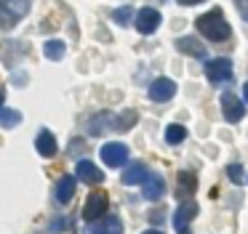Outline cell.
I'll return each mask as SVG.
<instances>
[{
	"instance_id": "obj_9",
	"label": "cell",
	"mask_w": 248,
	"mask_h": 234,
	"mask_svg": "<svg viewBox=\"0 0 248 234\" xmlns=\"http://www.w3.org/2000/svg\"><path fill=\"white\" fill-rule=\"evenodd\" d=\"M75 170H78V178H80L83 184L96 186V184H102V181H104V173H102V170H99L93 162H88V160H80Z\"/></svg>"
},
{
	"instance_id": "obj_19",
	"label": "cell",
	"mask_w": 248,
	"mask_h": 234,
	"mask_svg": "<svg viewBox=\"0 0 248 234\" xmlns=\"http://www.w3.org/2000/svg\"><path fill=\"white\" fill-rule=\"evenodd\" d=\"M136 120H139L136 109H125V112H120V115L115 117V133H125L128 128H134V125H136Z\"/></svg>"
},
{
	"instance_id": "obj_3",
	"label": "cell",
	"mask_w": 248,
	"mask_h": 234,
	"mask_svg": "<svg viewBox=\"0 0 248 234\" xmlns=\"http://www.w3.org/2000/svg\"><path fill=\"white\" fill-rule=\"evenodd\" d=\"M205 77L214 85L227 83L232 77V61L230 58H211V61H205Z\"/></svg>"
},
{
	"instance_id": "obj_5",
	"label": "cell",
	"mask_w": 248,
	"mask_h": 234,
	"mask_svg": "<svg viewBox=\"0 0 248 234\" xmlns=\"http://www.w3.org/2000/svg\"><path fill=\"white\" fill-rule=\"evenodd\" d=\"M221 112H224L227 122H240L243 117H246V104H243L235 93H224L221 96Z\"/></svg>"
},
{
	"instance_id": "obj_18",
	"label": "cell",
	"mask_w": 248,
	"mask_h": 234,
	"mask_svg": "<svg viewBox=\"0 0 248 234\" xmlns=\"http://www.w3.org/2000/svg\"><path fill=\"white\" fill-rule=\"evenodd\" d=\"M56 200L62 202V205H64V202H70L72 200V194H75V178H72V176H62L59 181H56Z\"/></svg>"
},
{
	"instance_id": "obj_12",
	"label": "cell",
	"mask_w": 248,
	"mask_h": 234,
	"mask_svg": "<svg viewBox=\"0 0 248 234\" xmlns=\"http://www.w3.org/2000/svg\"><path fill=\"white\" fill-rule=\"evenodd\" d=\"M150 178V170L144 168L141 162H131L128 168L123 170V176H120V181H123L125 186H136V184H144V181Z\"/></svg>"
},
{
	"instance_id": "obj_8",
	"label": "cell",
	"mask_w": 248,
	"mask_h": 234,
	"mask_svg": "<svg viewBox=\"0 0 248 234\" xmlns=\"http://www.w3.org/2000/svg\"><path fill=\"white\" fill-rule=\"evenodd\" d=\"M176 93V83L171 77H157L155 83L150 85V99L152 101H168Z\"/></svg>"
},
{
	"instance_id": "obj_7",
	"label": "cell",
	"mask_w": 248,
	"mask_h": 234,
	"mask_svg": "<svg viewBox=\"0 0 248 234\" xmlns=\"http://www.w3.org/2000/svg\"><path fill=\"white\" fill-rule=\"evenodd\" d=\"M157 27H160V11L141 8L139 14H136V29H139L141 35H152Z\"/></svg>"
},
{
	"instance_id": "obj_22",
	"label": "cell",
	"mask_w": 248,
	"mask_h": 234,
	"mask_svg": "<svg viewBox=\"0 0 248 234\" xmlns=\"http://www.w3.org/2000/svg\"><path fill=\"white\" fill-rule=\"evenodd\" d=\"M112 19H115V24L128 27V21L134 19V8H131V5H120V8L112 11Z\"/></svg>"
},
{
	"instance_id": "obj_20",
	"label": "cell",
	"mask_w": 248,
	"mask_h": 234,
	"mask_svg": "<svg viewBox=\"0 0 248 234\" xmlns=\"http://www.w3.org/2000/svg\"><path fill=\"white\" fill-rule=\"evenodd\" d=\"M19 122H22V112L11 109V106H3V109H0V125L6 128V131H11Z\"/></svg>"
},
{
	"instance_id": "obj_2",
	"label": "cell",
	"mask_w": 248,
	"mask_h": 234,
	"mask_svg": "<svg viewBox=\"0 0 248 234\" xmlns=\"http://www.w3.org/2000/svg\"><path fill=\"white\" fill-rule=\"evenodd\" d=\"M107 207H109L107 191H93V194H88L86 205H83V218L86 221H99L102 216H107Z\"/></svg>"
},
{
	"instance_id": "obj_26",
	"label": "cell",
	"mask_w": 248,
	"mask_h": 234,
	"mask_svg": "<svg viewBox=\"0 0 248 234\" xmlns=\"http://www.w3.org/2000/svg\"><path fill=\"white\" fill-rule=\"evenodd\" d=\"M182 5H198V3H205V0H179Z\"/></svg>"
},
{
	"instance_id": "obj_23",
	"label": "cell",
	"mask_w": 248,
	"mask_h": 234,
	"mask_svg": "<svg viewBox=\"0 0 248 234\" xmlns=\"http://www.w3.org/2000/svg\"><path fill=\"white\" fill-rule=\"evenodd\" d=\"M184 138H187L184 125H168V128H166V141H168V144H182Z\"/></svg>"
},
{
	"instance_id": "obj_6",
	"label": "cell",
	"mask_w": 248,
	"mask_h": 234,
	"mask_svg": "<svg viewBox=\"0 0 248 234\" xmlns=\"http://www.w3.org/2000/svg\"><path fill=\"white\" fill-rule=\"evenodd\" d=\"M30 11V0H3V27L11 29L14 21Z\"/></svg>"
},
{
	"instance_id": "obj_17",
	"label": "cell",
	"mask_w": 248,
	"mask_h": 234,
	"mask_svg": "<svg viewBox=\"0 0 248 234\" xmlns=\"http://www.w3.org/2000/svg\"><path fill=\"white\" fill-rule=\"evenodd\" d=\"M176 48L187 56H195V58H205V45L195 37H179L176 40Z\"/></svg>"
},
{
	"instance_id": "obj_21",
	"label": "cell",
	"mask_w": 248,
	"mask_h": 234,
	"mask_svg": "<svg viewBox=\"0 0 248 234\" xmlns=\"http://www.w3.org/2000/svg\"><path fill=\"white\" fill-rule=\"evenodd\" d=\"M64 51H67V48H64V40H48V43L43 45V53L51 58V61H59V58H64Z\"/></svg>"
},
{
	"instance_id": "obj_27",
	"label": "cell",
	"mask_w": 248,
	"mask_h": 234,
	"mask_svg": "<svg viewBox=\"0 0 248 234\" xmlns=\"http://www.w3.org/2000/svg\"><path fill=\"white\" fill-rule=\"evenodd\" d=\"M141 234H163V232H157V229H147V232H141Z\"/></svg>"
},
{
	"instance_id": "obj_4",
	"label": "cell",
	"mask_w": 248,
	"mask_h": 234,
	"mask_svg": "<svg viewBox=\"0 0 248 234\" xmlns=\"http://www.w3.org/2000/svg\"><path fill=\"white\" fill-rule=\"evenodd\" d=\"M102 160L107 168H120V165H125V160H128V146L120 141H112V144H104L102 146Z\"/></svg>"
},
{
	"instance_id": "obj_14",
	"label": "cell",
	"mask_w": 248,
	"mask_h": 234,
	"mask_svg": "<svg viewBox=\"0 0 248 234\" xmlns=\"http://www.w3.org/2000/svg\"><path fill=\"white\" fill-rule=\"evenodd\" d=\"M35 149H38L40 157H54V154H56V138H54V133L43 128V131L38 133V138H35Z\"/></svg>"
},
{
	"instance_id": "obj_10",
	"label": "cell",
	"mask_w": 248,
	"mask_h": 234,
	"mask_svg": "<svg viewBox=\"0 0 248 234\" xmlns=\"http://www.w3.org/2000/svg\"><path fill=\"white\" fill-rule=\"evenodd\" d=\"M195 216H198V205H195L192 200L182 202V205L176 207V213H173V226H176L179 232H184V229H187V223L192 221Z\"/></svg>"
},
{
	"instance_id": "obj_15",
	"label": "cell",
	"mask_w": 248,
	"mask_h": 234,
	"mask_svg": "<svg viewBox=\"0 0 248 234\" xmlns=\"http://www.w3.org/2000/svg\"><path fill=\"white\" fill-rule=\"evenodd\" d=\"M163 194H166V181H163V176L150 173V178L144 181V200H160Z\"/></svg>"
},
{
	"instance_id": "obj_11",
	"label": "cell",
	"mask_w": 248,
	"mask_h": 234,
	"mask_svg": "<svg viewBox=\"0 0 248 234\" xmlns=\"http://www.w3.org/2000/svg\"><path fill=\"white\" fill-rule=\"evenodd\" d=\"M104 131H115V115H109V112H99L88 120V133L91 136H102Z\"/></svg>"
},
{
	"instance_id": "obj_24",
	"label": "cell",
	"mask_w": 248,
	"mask_h": 234,
	"mask_svg": "<svg viewBox=\"0 0 248 234\" xmlns=\"http://www.w3.org/2000/svg\"><path fill=\"white\" fill-rule=\"evenodd\" d=\"M227 176H230V181H232L235 186H240V184H243V165L232 162L230 168H227Z\"/></svg>"
},
{
	"instance_id": "obj_13",
	"label": "cell",
	"mask_w": 248,
	"mask_h": 234,
	"mask_svg": "<svg viewBox=\"0 0 248 234\" xmlns=\"http://www.w3.org/2000/svg\"><path fill=\"white\" fill-rule=\"evenodd\" d=\"M88 234H123V223H120V218L107 216L102 221H93L88 226Z\"/></svg>"
},
{
	"instance_id": "obj_29",
	"label": "cell",
	"mask_w": 248,
	"mask_h": 234,
	"mask_svg": "<svg viewBox=\"0 0 248 234\" xmlns=\"http://www.w3.org/2000/svg\"><path fill=\"white\" fill-rule=\"evenodd\" d=\"M182 234H187V232H182Z\"/></svg>"
},
{
	"instance_id": "obj_16",
	"label": "cell",
	"mask_w": 248,
	"mask_h": 234,
	"mask_svg": "<svg viewBox=\"0 0 248 234\" xmlns=\"http://www.w3.org/2000/svg\"><path fill=\"white\" fill-rule=\"evenodd\" d=\"M198 189V176L189 173V170H182L176 176V197H189Z\"/></svg>"
},
{
	"instance_id": "obj_25",
	"label": "cell",
	"mask_w": 248,
	"mask_h": 234,
	"mask_svg": "<svg viewBox=\"0 0 248 234\" xmlns=\"http://www.w3.org/2000/svg\"><path fill=\"white\" fill-rule=\"evenodd\" d=\"M235 5H237V11L243 14V19H248V0H235Z\"/></svg>"
},
{
	"instance_id": "obj_1",
	"label": "cell",
	"mask_w": 248,
	"mask_h": 234,
	"mask_svg": "<svg viewBox=\"0 0 248 234\" xmlns=\"http://www.w3.org/2000/svg\"><path fill=\"white\" fill-rule=\"evenodd\" d=\"M195 27H198L200 35L208 37V40H214V43H224V40H230V35H232L230 24H227L224 14H221L219 8H214V11H208V14L198 16Z\"/></svg>"
},
{
	"instance_id": "obj_28",
	"label": "cell",
	"mask_w": 248,
	"mask_h": 234,
	"mask_svg": "<svg viewBox=\"0 0 248 234\" xmlns=\"http://www.w3.org/2000/svg\"><path fill=\"white\" fill-rule=\"evenodd\" d=\"M243 93H246V101H248V83L243 85Z\"/></svg>"
}]
</instances>
